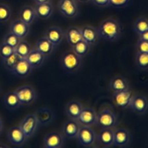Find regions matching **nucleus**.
Here are the masks:
<instances>
[{
    "label": "nucleus",
    "instance_id": "f257e3e1",
    "mask_svg": "<svg viewBox=\"0 0 148 148\" xmlns=\"http://www.w3.org/2000/svg\"><path fill=\"white\" fill-rule=\"evenodd\" d=\"M97 30L101 38L111 42L118 40L123 33L121 23L114 18H107L103 20Z\"/></svg>",
    "mask_w": 148,
    "mask_h": 148
},
{
    "label": "nucleus",
    "instance_id": "f03ea898",
    "mask_svg": "<svg viewBox=\"0 0 148 148\" xmlns=\"http://www.w3.org/2000/svg\"><path fill=\"white\" fill-rule=\"evenodd\" d=\"M82 58L71 49L62 53L59 59V65L66 73H75L82 66Z\"/></svg>",
    "mask_w": 148,
    "mask_h": 148
},
{
    "label": "nucleus",
    "instance_id": "7ed1b4c3",
    "mask_svg": "<svg viewBox=\"0 0 148 148\" xmlns=\"http://www.w3.org/2000/svg\"><path fill=\"white\" fill-rule=\"evenodd\" d=\"M118 123V117L109 108H104L97 113L95 125L101 129H115Z\"/></svg>",
    "mask_w": 148,
    "mask_h": 148
},
{
    "label": "nucleus",
    "instance_id": "20e7f679",
    "mask_svg": "<svg viewBox=\"0 0 148 148\" xmlns=\"http://www.w3.org/2000/svg\"><path fill=\"white\" fill-rule=\"evenodd\" d=\"M57 8L59 12L66 18H75L79 12L77 0H59Z\"/></svg>",
    "mask_w": 148,
    "mask_h": 148
},
{
    "label": "nucleus",
    "instance_id": "39448f33",
    "mask_svg": "<svg viewBox=\"0 0 148 148\" xmlns=\"http://www.w3.org/2000/svg\"><path fill=\"white\" fill-rule=\"evenodd\" d=\"M14 91L17 94L22 106H30L36 101L37 97L35 89L30 85H23Z\"/></svg>",
    "mask_w": 148,
    "mask_h": 148
},
{
    "label": "nucleus",
    "instance_id": "423d86ee",
    "mask_svg": "<svg viewBox=\"0 0 148 148\" xmlns=\"http://www.w3.org/2000/svg\"><path fill=\"white\" fill-rule=\"evenodd\" d=\"M19 127L21 128L23 132L27 138L33 137L37 131L39 127V123L34 114H28L23 118L19 124Z\"/></svg>",
    "mask_w": 148,
    "mask_h": 148
},
{
    "label": "nucleus",
    "instance_id": "0eeeda50",
    "mask_svg": "<svg viewBox=\"0 0 148 148\" xmlns=\"http://www.w3.org/2000/svg\"><path fill=\"white\" fill-rule=\"evenodd\" d=\"M97 134L91 127H80L78 132V142L81 145L84 147H91L96 142Z\"/></svg>",
    "mask_w": 148,
    "mask_h": 148
},
{
    "label": "nucleus",
    "instance_id": "6e6552de",
    "mask_svg": "<svg viewBox=\"0 0 148 148\" xmlns=\"http://www.w3.org/2000/svg\"><path fill=\"white\" fill-rule=\"evenodd\" d=\"M96 119L97 112L94 108L83 107L76 120L81 127H92L95 125Z\"/></svg>",
    "mask_w": 148,
    "mask_h": 148
},
{
    "label": "nucleus",
    "instance_id": "1a4fd4ad",
    "mask_svg": "<svg viewBox=\"0 0 148 148\" xmlns=\"http://www.w3.org/2000/svg\"><path fill=\"white\" fill-rule=\"evenodd\" d=\"M64 136L59 132L48 133L43 138V147L46 148H61L65 142Z\"/></svg>",
    "mask_w": 148,
    "mask_h": 148
},
{
    "label": "nucleus",
    "instance_id": "9d476101",
    "mask_svg": "<svg viewBox=\"0 0 148 148\" xmlns=\"http://www.w3.org/2000/svg\"><path fill=\"white\" fill-rule=\"evenodd\" d=\"M132 140L131 132L124 128H119L114 130V144L116 147H124L130 145Z\"/></svg>",
    "mask_w": 148,
    "mask_h": 148
},
{
    "label": "nucleus",
    "instance_id": "9b49d317",
    "mask_svg": "<svg viewBox=\"0 0 148 148\" xmlns=\"http://www.w3.org/2000/svg\"><path fill=\"white\" fill-rule=\"evenodd\" d=\"M138 115H145L148 112V98L142 95H133L130 108Z\"/></svg>",
    "mask_w": 148,
    "mask_h": 148
},
{
    "label": "nucleus",
    "instance_id": "f8f14e48",
    "mask_svg": "<svg viewBox=\"0 0 148 148\" xmlns=\"http://www.w3.org/2000/svg\"><path fill=\"white\" fill-rule=\"evenodd\" d=\"M133 95H134L130 89L120 91V92H113V101L117 107L122 109H126L130 108Z\"/></svg>",
    "mask_w": 148,
    "mask_h": 148
},
{
    "label": "nucleus",
    "instance_id": "ddd939ff",
    "mask_svg": "<svg viewBox=\"0 0 148 148\" xmlns=\"http://www.w3.org/2000/svg\"><path fill=\"white\" fill-rule=\"evenodd\" d=\"M7 138L9 143L12 145L20 146L25 143L27 137L18 125L9 129L7 132Z\"/></svg>",
    "mask_w": 148,
    "mask_h": 148
},
{
    "label": "nucleus",
    "instance_id": "4468645a",
    "mask_svg": "<svg viewBox=\"0 0 148 148\" xmlns=\"http://www.w3.org/2000/svg\"><path fill=\"white\" fill-rule=\"evenodd\" d=\"M44 36L56 47L59 46L64 38V31L59 27L52 26L46 30Z\"/></svg>",
    "mask_w": 148,
    "mask_h": 148
},
{
    "label": "nucleus",
    "instance_id": "2eb2a0df",
    "mask_svg": "<svg viewBox=\"0 0 148 148\" xmlns=\"http://www.w3.org/2000/svg\"><path fill=\"white\" fill-rule=\"evenodd\" d=\"M10 32L17 35L19 38L23 39L30 32V25L27 24L20 19H15L10 25Z\"/></svg>",
    "mask_w": 148,
    "mask_h": 148
},
{
    "label": "nucleus",
    "instance_id": "dca6fc26",
    "mask_svg": "<svg viewBox=\"0 0 148 148\" xmlns=\"http://www.w3.org/2000/svg\"><path fill=\"white\" fill-rule=\"evenodd\" d=\"M81 126L76 119H69L64 124L62 127V134L65 137L72 140L76 139Z\"/></svg>",
    "mask_w": 148,
    "mask_h": 148
},
{
    "label": "nucleus",
    "instance_id": "f3484780",
    "mask_svg": "<svg viewBox=\"0 0 148 148\" xmlns=\"http://www.w3.org/2000/svg\"><path fill=\"white\" fill-rule=\"evenodd\" d=\"M36 119L39 123V125L47 126L53 122L55 115L53 111L47 107L38 108L34 113Z\"/></svg>",
    "mask_w": 148,
    "mask_h": 148
},
{
    "label": "nucleus",
    "instance_id": "a211bd4d",
    "mask_svg": "<svg viewBox=\"0 0 148 148\" xmlns=\"http://www.w3.org/2000/svg\"><path fill=\"white\" fill-rule=\"evenodd\" d=\"M82 40L86 42L90 46H94L99 40L98 30L90 25H86L81 27Z\"/></svg>",
    "mask_w": 148,
    "mask_h": 148
},
{
    "label": "nucleus",
    "instance_id": "6ab92c4d",
    "mask_svg": "<svg viewBox=\"0 0 148 148\" xmlns=\"http://www.w3.org/2000/svg\"><path fill=\"white\" fill-rule=\"evenodd\" d=\"M33 69L27 59H20L11 72L18 77H25L31 74Z\"/></svg>",
    "mask_w": 148,
    "mask_h": 148
},
{
    "label": "nucleus",
    "instance_id": "aec40b11",
    "mask_svg": "<svg viewBox=\"0 0 148 148\" xmlns=\"http://www.w3.org/2000/svg\"><path fill=\"white\" fill-rule=\"evenodd\" d=\"M2 102L6 108L10 111H16L22 106V104L14 91L7 92L2 98Z\"/></svg>",
    "mask_w": 148,
    "mask_h": 148
},
{
    "label": "nucleus",
    "instance_id": "412c9836",
    "mask_svg": "<svg viewBox=\"0 0 148 148\" xmlns=\"http://www.w3.org/2000/svg\"><path fill=\"white\" fill-rule=\"evenodd\" d=\"M64 38L66 42L72 47L82 40L81 28L77 26H70L64 31Z\"/></svg>",
    "mask_w": 148,
    "mask_h": 148
},
{
    "label": "nucleus",
    "instance_id": "4be33fe9",
    "mask_svg": "<svg viewBox=\"0 0 148 148\" xmlns=\"http://www.w3.org/2000/svg\"><path fill=\"white\" fill-rule=\"evenodd\" d=\"M114 129H101L97 135L96 141L103 147H111L114 144Z\"/></svg>",
    "mask_w": 148,
    "mask_h": 148
},
{
    "label": "nucleus",
    "instance_id": "5701e85b",
    "mask_svg": "<svg viewBox=\"0 0 148 148\" xmlns=\"http://www.w3.org/2000/svg\"><path fill=\"white\" fill-rule=\"evenodd\" d=\"M25 59H27L32 68L34 69L40 67L43 64V63L46 61V56L33 47V49H31L30 52Z\"/></svg>",
    "mask_w": 148,
    "mask_h": 148
},
{
    "label": "nucleus",
    "instance_id": "b1692460",
    "mask_svg": "<svg viewBox=\"0 0 148 148\" xmlns=\"http://www.w3.org/2000/svg\"><path fill=\"white\" fill-rule=\"evenodd\" d=\"M37 18L38 16L36 10L32 6L25 5L24 7H22L19 13V19L30 25L33 24Z\"/></svg>",
    "mask_w": 148,
    "mask_h": 148
},
{
    "label": "nucleus",
    "instance_id": "393cba45",
    "mask_svg": "<svg viewBox=\"0 0 148 148\" xmlns=\"http://www.w3.org/2000/svg\"><path fill=\"white\" fill-rule=\"evenodd\" d=\"M109 88L113 92H120L130 89V84L125 77L118 75L111 79L109 82Z\"/></svg>",
    "mask_w": 148,
    "mask_h": 148
},
{
    "label": "nucleus",
    "instance_id": "a878e982",
    "mask_svg": "<svg viewBox=\"0 0 148 148\" xmlns=\"http://www.w3.org/2000/svg\"><path fill=\"white\" fill-rule=\"evenodd\" d=\"M83 106L79 101L73 100L66 104L64 108L65 114L69 117V119H77L78 116L80 114Z\"/></svg>",
    "mask_w": 148,
    "mask_h": 148
},
{
    "label": "nucleus",
    "instance_id": "bb28decb",
    "mask_svg": "<svg viewBox=\"0 0 148 148\" xmlns=\"http://www.w3.org/2000/svg\"><path fill=\"white\" fill-rule=\"evenodd\" d=\"M38 17L46 20L51 17L53 12V6L51 1L36 4L34 7Z\"/></svg>",
    "mask_w": 148,
    "mask_h": 148
},
{
    "label": "nucleus",
    "instance_id": "cd10ccee",
    "mask_svg": "<svg viewBox=\"0 0 148 148\" xmlns=\"http://www.w3.org/2000/svg\"><path fill=\"white\" fill-rule=\"evenodd\" d=\"M34 48L47 57L51 54L55 46L45 36H43L36 41Z\"/></svg>",
    "mask_w": 148,
    "mask_h": 148
},
{
    "label": "nucleus",
    "instance_id": "c85d7f7f",
    "mask_svg": "<svg viewBox=\"0 0 148 148\" xmlns=\"http://www.w3.org/2000/svg\"><path fill=\"white\" fill-rule=\"evenodd\" d=\"M31 46L25 40L22 39L17 46L14 48V52L21 59H25L31 51Z\"/></svg>",
    "mask_w": 148,
    "mask_h": 148
},
{
    "label": "nucleus",
    "instance_id": "c756f323",
    "mask_svg": "<svg viewBox=\"0 0 148 148\" xmlns=\"http://www.w3.org/2000/svg\"><path fill=\"white\" fill-rule=\"evenodd\" d=\"M133 30L136 34H142L148 30V19L146 17H139L134 21Z\"/></svg>",
    "mask_w": 148,
    "mask_h": 148
},
{
    "label": "nucleus",
    "instance_id": "7c9ffc66",
    "mask_svg": "<svg viewBox=\"0 0 148 148\" xmlns=\"http://www.w3.org/2000/svg\"><path fill=\"white\" fill-rule=\"evenodd\" d=\"M20 59L21 58L15 52H14L7 57L1 59V63L6 69L11 72Z\"/></svg>",
    "mask_w": 148,
    "mask_h": 148
},
{
    "label": "nucleus",
    "instance_id": "2f4dec72",
    "mask_svg": "<svg viewBox=\"0 0 148 148\" xmlns=\"http://www.w3.org/2000/svg\"><path fill=\"white\" fill-rule=\"evenodd\" d=\"M90 46L83 40H80L72 47V49L81 58H84L88 55L90 51Z\"/></svg>",
    "mask_w": 148,
    "mask_h": 148
},
{
    "label": "nucleus",
    "instance_id": "473e14b6",
    "mask_svg": "<svg viewBox=\"0 0 148 148\" xmlns=\"http://www.w3.org/2000/svg\"><path fill=\"white\" fill-rule=\"evenodd\" d=\"M135 63L137 67L141 70H148V53L137 52Z\"/></svg>",
    "mask_w": 148,
    "mask_h": 148
},
{
    "label": "nucleus",
    "instance_id": "72a5a7b5",
    "mask_svg": "<svg viewBox=\"0 0 148 148\" xmlns=\"http://www.w3.org/2000/svg\"><path fill=\"white\" fill-rule=\"evenodd\" d=\"M12 10L10 6L0 3V23H7L11 18Z\"/></svg>",
    "mask_w": 148,
    "mask_h": 148
},
{
    "label": "nucleus",
    "instance_id": "f704fd0d",
    "mask_svg": "<svg viewBox=\"0 0 148 148\" xmlns=\"http://www.w3.org/2000/svg\"><path fill=\"white\" fill-rule=\"evenodd\" d=\"M21 40L22 39L19 38L17 35L14 34L12 32H9L4 36V38H3V43H7L9 46H12L14 49Z\"/></svg>",
    "mask_w": 148,
    "mask_h": 148
},
{
    "label": "nucleus",
    "instance_id": "c9c22d12",
    "mask_svg": "<svg viewBox=\"0 0 148 148\" xmlns=\"http://www.w3.org/2000/svg\"><path fill=\"white\" fill-rule=\"evenodd\" d=\"M14 52V49L12 46H9L8 44L4 43H1V44L0 45V56L1 57V59H4V58L7 57L10 55H11L12 53H13Z\"/></svg>",
    "mask_w": 148,
    "mask_h": 148
},
{
    "label": "nucleus",
    "instance_id": "e433bc0d",
    "mask_svg": "<svg viewBox=\"0 0 148 148\" xmlns=\"http://www.w3.org/2000/svg\"><path fill=\"white\" fill-rule=\"evenodd\" d=\"M131 0H109L110 6L114 8H124L130 4Z\"/></svg>",
    "mask_w": 148,
    "mask_h": 148
},
{
    "label": "nucleus",
    "instance_id": "4c0bfd02",
    "mask_svg": "<svg viewBox=\"0 0 148 148\" xmlns=\"http://www.w3.org/2000/svg\"><path fill=\"white\" fill-rule=\"evenodd\" d=\"M136 51L140 53H148V41L138 39L136 44Z\"/></svg>",
    "mask_w": 148,
    "mask_h": 148
},
{
    "label": "nucleus",
    "instance_id": "58836bf2",
    "mask_svg": "<svg viewBox=\"0 0 148 148\" xmlns=\"http://www.w3.org/2000/svg\"><path fill=\"white\" fill-rule=\"evenodd\" d=\"M91 2L98 7H108L110 6L109 0H91Z\"/></svg>",
    "mask_w": 148,
    "mask_h": 148
},
{
    "label": "nucleus",
    "instance_id": "ea45409f",
    "mask_svg": "<svg viewBox=\"0 0 148 148\" xmlns=\"http://www.w3.org/2000/svg\"><path fill=\"white\" fill-rule=\"evenodd\" d=\"M139 39L140 40H146V41H148V30L147 31L144 32L142 34L139 35Z\"/></svg>",
    "mask_w": 148,
    "mask_h": 148
},
{
    "label": "nucleus",
    "instance_id": "a19ab883",
    "mask_svg": "<svg viewBox=\"0 0 148 148\" xmlns=\"http://www.w3.org/2000/svg\"><path fill=\"white\" fill-rule=\"evenodd\" d=\"M35 3L36 4H42V3L45 2H49V1H51V0H33Z\"/></svg>",
    "mask_w": 148,
    "mask_h": 148
},
{
    "label": "nucleus",
    "instance_id": "79ce46f5",
    "mask_svg": "<svg viewBox=\"0 0 148 148\" xmlns=\"http://www.w3.org/2000/svg\"><path fill=\"white\" fill-rule=\"evenodd\" d=\"M3 127H4V125H3V121H2V119H1L0 118V134H1V133L2 132Z\"/></svg>",
    "mask_w": 148,
    "mask_h": 148
},
{
    "label": "nucleus",
    "instance_id": "37998d69",
    "mask_svg": "<svg viewBox=\"0 0 148 148\" xmlns=\"http://www.w3.org/2000/svg\"><path fill=\"white\" fill-rule=\"evenodd\" d=\"M77 1L80 3H88V2H90L91 0H77Z\"/></svg>",
    "mask_w": 148,
    "mask_h": 148
},
{
    "label": "nucleus",
    "instance_id": "c03bdc74",
    "mask_svg": "<svg viewBox=\"0 0 148 148\" xmlns=\"http://www.w3.org/2000/svg\"><path fill=\"white\" fill-rule=\"evenodd\" d=\"M0 90H1V88H0Z\"/></svg>",
    "mask_w": 148,
    "mask_h": 148
}]
</instances>
